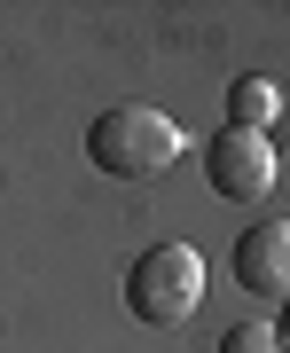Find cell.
Instances as JSON below:
<instances>
[{"label": "cell", "instance_id": "cell-1", "mask_svg": "<svg viewBox=\"0 0 290 353\" xmlns=\"http://www.w3.org/2000/svg\"><path fill=\"white\" fill-rule=\"evenodd\" d=\"M180 150H189V141H180L173 110H157V102H110L87 126V157H94V173H110V181H157V173H173Z\"/></svg>", "mask_w": 290, "mask_h": 353}, {"label": "cell", "instance_id": "cell-5", "mask_svg": "<svg viewBox=\"0 0 290 353\" xmlns=\"http://www.w3.org/2000/svg\"><path fill=\"white\" fill-rule=\"evenodd\" d=\"M275 118H282V87H275V79H236V87H227V118H220V126H243V134H267V126H275Z\"/></svg>", "mask_w": 290, "mask_h": 353}, {"label": "cell", "instance_id": "cell-6", "mask_svg": "<svg viewBox=\"0 0 290 353\" xmlns=\"http://www.w3.org/2000/svg\"><path fill=\"white\" fill-rule=\"evenodd\" d=\"M220 353H275V322H227Z\"/></svg>", "mask_w": 290, "mask_h": 353}, {"label": "cell", "instance_id": "cell-2", "mask_svg": "<svg viewBox=\"0 0 290 353\" xmlns=\"http://www.w3.org/2000/svg\"><path fill=\"white\" fill-rule=\"evenodd\" d=\"M204 306V252L196 243H149L126 267V314L149 330H180Z\"/></svg>", "mask_w": 290, "mask_h": 353}, {"label": "cell", "instance_id": "cell-7", "mask_svg": "<svg viewBox=\"0 0 290 353\" xmlns=\"http://www.w3.org/2000/svg\"><path fill=\"white\" fill-rule=\"evenodd\" d=\"M275 353H290V299H282V322H275Z\"/></svg>", "mask_w": 290, "mask_h": 353}, {"label": "cell", "instance_id": "cell-3", "mask_svg": "<svg viewBox=\"0 0 290 353\" xmlns=\"http://www.w3.org/2000/svg\"><path fill=\"white\" fill-rule=\"evenodd\" d=\"M275 173H282V157H275L267 134L220 126L212 141H204V181H212V196H227V204H259L267 189H275Z\"/></svg>", "mask_w": 290, "mask_h": 353}, {"label": "cell", "instance_id": "cell-4", "mask_svg": "<svg viewBox=\"0 0 290 353\" xmlns=\"http://www.w3.org/2000/svg\"><path fill=\"white\" fill-rule=\"evenodd\" d=\"M227 275L251 299H290V220H251L227 252Z\"/></svg>", "mask_w": 290, "mask_h": 353}]
</instances>
